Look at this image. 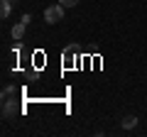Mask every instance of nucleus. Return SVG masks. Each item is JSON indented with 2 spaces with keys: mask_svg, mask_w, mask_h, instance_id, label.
Returning <instances> with one entry per match:
<instances>
[{
  "mask_svg": "<svg viewBox=\"0 0 147 137\" xmlns=\"http://www.w3.org/2000/svg\"><path fill=\"white\" fill-rule=\"evenodd\" d=\"M64 10H66L64 5H49L47 10H44V22H49V25L61 22L64 20Z\"/></svg>",
  "mask_w": 147,
  "mask_h": 137,
  "instance_id": "nucleus-1",
  "label": "nucleus"
},
{
  "mask_svg": "<svg viewBox=\"0 0 147 137\" xmlns=\"http://www.w3.org/2000/svg\"><path fill=\"white\" fill-rule=\"evenodd\" d=\"M3 108H5V118H15L20 113V108L15 105V100H3Z\"/></svg>",
  "mask_w": 147,
  "mask_h": 137,
  "instance_id": "nucleus-2",
  "label": "nucleus"
},
{
  "mask_svg": "<svg viewBox=\"0 0 147 137\" xmlns=\"http://www.w3.org/2000/svg\"><path fill=\"white\" fill-rule=\"evenodd\" d=\"M25 30H27L25 22H17V25L12 27V39H15V42H17V39H22V37H25Z\"/></svg>",
  "mask_w": 147,
  "mask_h": 137,
  "instance_id": "nucleus-3",
  "label": "nucleus"
},
{
  "mask_svg": "<svg viewBox=\"0 0 147 137\" xmlns=\"http://www.w3.org/2000/svg\"><path fill=\"white\" fill-rule=\"evenodd\" d=\"M135 125H137V118H135V115H127V118H123V127H125V130H132Z\"/></svg>",
  "mask_w": 147,
  "mask_h": 137,
  "instance_id": "nucleus-4",
  "label": "nucleus"
},
{
  "mask_svg": "<svg viewBox=\"0 0 147 137\" xmlns=\"http://www.w3.org/2000/svg\"><path fill=\"white\" fill-rule=\"evenodd\" d=\"M10 7H12V0H3V3H0V15L7 17L10 15Z\"/></svg>",
  "mask_w": 147,
  "mask_h": 137,
  "instance_id": "nucleus-5",
  "label": "nucleus"
},
{
  "mask_svg": "<svg viewBox=\"0 0 147 137\" xmlns=\"http://www.w3.org/2000/svg\"><path fill=\"white\" fill-rule=\"evenodd\" d=\"M81 0H59V5H64V7H74V5H79Z\"/></svg>",
  "mask_w": 147,
  "mask_h": 137,
  "instance_id": "nucleus-6",
  "label": "nucleus"
}]
</instances>
